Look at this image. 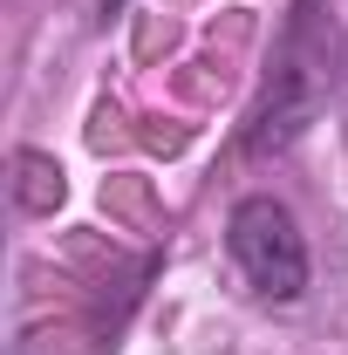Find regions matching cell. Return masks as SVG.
<instances>
[{
	"label": "cell",
	"instance_id": "obj_1",
	"mask_svg": "<svg viewBox=\"0 0 348 355\" xmlns=\"http://www.w3.org/2000/svg\"><path fill=\"white\" fill-rule=\"evenodd\" d=\"M232 260L239 273L260 287L266 301H294L307 287V246H301V225L287 205H273V198H246L239 212H232Z\"/></svg>",
	"mask_w": 348,
	"mask_h": 355
},
{
	"label": "cell",
	"instance_id": "obj_2",
	"mask_svg": "<svg viewBox=\"0 0 348 355\" xmlns=\"http://www.w3.org/2000/svg\"><path fill=\"white\" fill-rule=\"evenodd\" d=\"M14 205H21V212H48V205H55V198H62V171H55V164H48V157H35V150H21V157H14Z\"/></svg>",
	"mask_w": 348,
	"mask_h": 355
}]
</instances>
